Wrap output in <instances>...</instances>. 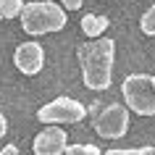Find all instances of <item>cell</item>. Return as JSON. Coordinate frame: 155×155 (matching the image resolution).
<instances>
[{
	"label": "cell",
	"mask_w": 155,
	"mask_h": 155,
	"mask_svg": "<svg viewBox=\"0 0 155 155\" xmlns=\"http://www.w3.org/2000/svg\"><path fill=\"white\" fill-rule=\"evenodd\" d=\"M113 55L116 42L108 37H97L92 42L79 45V63H82V79L90 90H108L113 79Z\"/></svg>",
	"instance_id": "6da1fadb"
},
{
	"label": "cell",
	"mask_w": 155,
	"mask_h": 155,
	"mask_svg": "<svg viewBox=\"0 0 155 155\" xmlns=\"http://www.w3.org/2000/svg\"><path fill=\"white\" fill-rule=\"evenodd\" d=\"M18 18H21V26H24L26 34H50V32H61L66 26L63 8L50 3V0L26 3Z\"/></svg>",
	"instance_id": "7a4b0ae2"
},
{
	"label": "cell",
	"mask_w": 155,
	"mask_h": 155,
	"mask_svg": "<svg viewBox=\"0 0 155 155\" xmlns=\"http://www.w3.org/2000/svg\"><path fill=\"white\" fill-rule=\"evenodd\" d=\"M121 95L126 108L139 116H155V82L147 74H131L121 84Z\"/></svg>",
	"instance_id": "3957f363"
},
{
	"label": "cell",
	"mask_w": 155,
	"mask_h": 155,
	"mask_svg": "<svg viewBox=\"0 0 155 155\" xmlns=\"http://www.w3.org/2000/svg\"><path fill=\"white\" fill-rule=\"evenodd\" d=\"M87 116V108L74 97H55L53 103L37 110V121L42 124H79Z\"/></svg>",
	"instance_id": "277c9868"
},
{
	"label": "cell",
	"mask_w": 155,
	"mask_h": 155,
	"mask_svg": "<svg viewBox=\"0 0 155 155\" xmlns=\"http://www.w3.org/2000/svg\"><path fill=\"white\" fill-rule=\"evenodd\" d=\"M129 129V113L124 105H105L95 116V131H97L103 139H121Z\"/></svg>",
	"instance_id": "5b68a950"
},
{
	"label": "cell",
	"mask_w": 155,
	"mask_h": 155,
	"mask_svg": "<svg viewBox=\"0 0 155 155\" xmlns=\"http://www.w3.org/2000/svg\"><path fill=\"white\" fill-rule=\"evenodd\" d=\"M13 63L21 74L26 76H34V74L42 71V63H45V50H42L40 42H24L18 45L16 53H13Z\"/></svg>",
	"instance_id": "8992f818"
},
{
	"label": "cell",
	"mask_w": 155,
	"mask_h": 155,
	"mask_svg": "<svg viewBox=\"0 0 155 155\" xmlns=\"http://www.w3.org/2000/svg\"><path fill=\"white\" fill-rule=\"evenodd\" d=\"M66 131L58 124H48V129L34 137V155H66Z\"/></svg>",
	"instance_id": "52a82bcc"
},
{
	"label": "cell",
	"mask_w": 155,
	"mask_h": 155,
	"mask_svg": "<svg viewBox=\"0 0 155 155\" xmlns=\"http://www.w3.org/2000/svg\"><path fill=\"white\" fill-rule=\"evenodd\" d=\"M108 24H110L108 16H97V13H84L82 16V32L87 37H92V40H97L100 34L108 29Z\"/></svg>",
	"instance_id": "ba28073f"
},
{
	"label": "cell",
	"mask_w": 155,
	"mask_h": 155,
	"mask_svg": "<svg viewBox=\"0 0 155 155\" xmlns=\"http://www.w3.org/2000/svg\"><path fill=\"white\" fill-rule=\"evenodd\" d=\"M24 3L21 0H0V18H16L21 16Z\"/></svg>",
	"instance_id": "9c48e42d"
},
{
	"label": "cell",
	"mask_w": 155,
	"mask_h": 155,
	"mask_svg": "<svg viewBox=\"0 0 155 155\" xmlns=\"http://www.w3.org/2000/svg\"><path fill=\"white\" fill-rule=\"evenodd\" d=\"M139 26H142V32L150 34V37L155 34V5H150V8L142 13V21H139Z\"/></svg>",
	"instance_id": "30bf717a"
},
{
	"label": "cell",
	"mask_w": 155,
	"mask_h": 155,
	"mask_svg": "<svg viewBox=\"0 0 155 155\" xmlns=\"http://www.w3.org/2000/svg\"><path fill=\"white\" fill-rule=\"evenodd\" d=\"M66 155H103L95 145H68Z\"/></svg>",
	"instance_id": "8fae6325"
},
{
	"label": "cell",
	"mask_w": 155,
	"mask_h": 155,
	"mask_svg": "<svg viewBox=\"0 0 155 155\" xmlns=\"http://www.w3.org/2000/svg\"><path fill=\"white\" fill-rule=\"evenodd\" d=\"M105 155H142V150H108Z\"/></svg>",
	"instance_id": "7c38bea8"
},
{
	"label": "cell",
	"mask_w": 155,
	"mask_h": 155,
	"mask_svg": "<svg viewBox=\"0 0 155 155\" xmlns=\"http://www.w3.org/2000/svg\"><path fill=\"white\" fill-rule=\"evenodd\" d=\"M61 3H63V8H68V11L82 8V0H61Z\"/></svg>",
	"instance_id": "4fadbf2b"
},
{
	"label": "cell",
	"mask_w": 155,
	"mask_h": 155,
	"mask_svg": "<svg viewBox=\"0 0 155 155\" xmlns=\"http://www.w3.org/2000/svg\"><path fill=\"white\" fill-rule=\"evenodd\" d=\"M0 155H18V147L16 145H5L3 150H0Z\"/></svg>",
	"instance_id": "5bb4252c"
},
{
	"label": "cell",
	"mask_w": 155,
	"mask_h": 155,
	"mask_svg": "<svg viewBox=\"0 0 155 155\" xmlns=\"http://www.w3.org/2000/svg\"><path fill=\"white\" fill-rule=\"evenodd\" d=\"M5 129H8V121H5V116L0 113V137L5 134Z\"/></svg>",
	"instance_id": "9a60e30c"
},
{
	"label": "cell",
	"mask_w": 155,
	"mask_h": 155,
	"mask_svg": "<svg viewBox=\"0 0 155 155\" xmlns=\"http://www.w3.org/2000/svg\"><path fill=\"white\" fill-rule=\"evenodd\" d=\"M142 155H155V147H142Z\"/></svg>",
	"instance_id": "2e32d148"
},
{
	"label": "cell",
	"mask_w": 155,
	"mask_h": 155,
	"mask_svg": "<svg viewBox=\"0 0 155 155\" xmlns=\"http://www.w3.org/2000/svg\"><path fill=\"white\" fill-rule=\"evenodd\" d=\"M153 82H155V76H153Z\"/></svg>",
	"instance_id": "e0dca14e"
}]
</instances>
